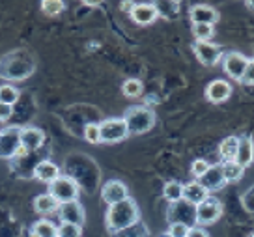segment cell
<instances>
[{
    "label": "cell",
    "mask_w": 254,
    "mask_h": 237,
    "mask_svg": "<svg viewBox=\"0 0 254 237\" xmlns=\"http://www.w3.org/2000/svg\"><path fill=\"white\" fill-rule=\"evenodd\" d=\"M36 71V60L26 51H13L0 58V79L24 80Z\"/></svg>",
    "instance_id": "1"
},
{
    "label": "cell",
    "mask_w": 254,
    "mask_h": 237,
    "mask_svg": "<svg viewBox=\"0 0 254 237\" xmlns=\"http://www.w3.org/2000/svg\"><path fill=\"white\" fill-rule=\"evenodd\" d=\"M138 217H140L138 206H136L135 200L129 196L120 204L109 206L107 215H105V224H107V230L111 234H116L120 230H126L129 226H133L135 222H138Z\"/></svg>",
    "instance_id": "2"
},
{
    "label": "cell",
    "mask_w": 254,
    "mask_h": 237,
    "mask_svg": "<svg viewBox=\"0 0 254 237\" xmlns=\"http://www.w3.org/2000/svg\"><path fill=\"white\" fill-rule=\"evenodd\" d=\"M126 119V125L129 134H142L150 133L151 129L155 127V112L151 111L150 107H144V105H135V107H129L124 114Z\"/></svg>",
    "instance_id": "3"
},
{
    "label": "cell",
    "mask_w": 254,
    "mask_h": 237,
    "mask_svg": "<svg viewBox=\"0 0 254 237\" xmlns=\"http://www.w3.org/2000/svg\"><path fill=\"white\" fill-rule=\"evenodd\" d=\"M49 194L58 204L73 202V200H79V185L71 176H60L53 183H49Z\"/></svg>",
    "instance_id": "4"
},
{
    "label": "cell",
    "mask_w": 254,
    "mask_h": 237,
    "mask_svg": "<svg viewBox=\"0 0 254 237\" xmlns=\"http://www.w3.org/2000/svg\"><path fill=\"white\" fill-rule=\"evenodd\" d=\"M99 134H101V142L105 144H116L126 140L129 136L126 119L124 118H107L99 121Z\"/></svg>",
    "instance_id": "5"
},
{
    "label": "cell",
    "mask_w": 254,
    "mask_h": 237,
    "mask_svg": "<svg viewBox=\"0 0 254 237\" xmlns=\"http://www.w3.org/2000/svg\"><path fill=\"white\" fill-rule=\"evenodd\" d=\"M167 221L168 224L182 222V224H187L189 228H194L196 226V206H192V204L185 202V200L174 202V204H170V207H168Z\"/></svg>",
    "instance_id": "6"
},
{
    "label": "cell",
    "mask_w": 254,
    "mask_h": 237,
    "mask_svg": "<svg viewBox=\"0 0 254 237\" xmlns=\"http://www.w3.org/2000/svg\"><path fill=\"white\" fill-rule=\"evenodd\" d=\"M21 129L23 127H6L0 131V159H13L21 150Z\"/></svg>",
    "instance_id": "7"
},
{
    "label": "cell",
    "mask_w": 254,
    "mask_h": 237,
    "mask_svg": "<svg viewBox=\"0 0 254 237\" xmlns=\"http://www.w3.org/2000/svg\"><path fill=\"white\" fill-rule=\"evenodd\" d=\"M222 215V204L221 200H217L215 196H209L196 206V226H209L221 219Z\"/></svg>",
    "instance_id": "8"
},
{
    "label": "cell",
    "mask_w": 254,
    "mask_h": 237,
    "mask_svg": "<svg viewBox=\"0 0 254 237\" xmlns=\"http://www.w3.org/2000/svg\"><path fill=\"white\" fill-rule=\"evenodd\" d=\"M192 53L198 58V62L206 67H215L222 60V49L209 41H194L192 43Z\"/></svg>",
    "instance_id": "9"
},
{
    "label": "cell",
    "mask_w": 254,
    "mask_h": 237,
    "mask_svg": "<svg viewBox=\"0 0 254 237\" xmlns=\"http://www.w3.org/2000/svg\"><path fill=\"white\" fill-rule=\"evenodd\" d=\"M247 63H249V58L238 51H232V53H226L222 56V69L236 82H241L243 75H245Z\"/></svg>",
    "instance_id": "10"
},
{
    "label": "cell",
    "mask_w": 254,
    "mask_h": 237,
    "mask_svg": "<svg viewBox=\"0 0 254 237\" xmlns=\"http://www.w3.org/2000/svg\"><path fill=\"white\" fill-rule=\"evenodd\" d=\"M58 217L62 222H67V224H75V226H84V221H86V213H84V207L79 200H73V202H65V204H60L58 207Z\"/></svg>",
    "instance_id": "11"
},
{
    "label": "cell",
    "mask_w": 254,
    "mask_h": 237,
    "mask_svg": "<svg viewBox=\"0 0 254 237\" xmlns=\"http://www.w3.org/2000/svg\"><path fill=\"white\" fill-rule=\"evenodd\" d=\"M129 198V189L124 181L120 179H111L101 187V200H103L107 206H114L120 204Z\"/></svg>",
    "instance_id": "12"
},
{
    "label": "cell",
    "mask_w": 254,
    "mask_h": 237,
    "mask_svg": "<svg viewBox=\"0 0 254 237\" xmlns=\"http://www.w3.org/2000/svg\"><path fill=\"white\" fill-rule=\"evenodd\" d=\"M204 95L209 103H226L232 97V84L224 79L211 80L206 86Z\"/></svg>",
    "instance_id": "13"
},
{
    "label": "cell",
    "mask_w": 254,
    "mask_h": 237,
    "mask_svg": "<svg viewBox=\"0 0 254 237\" xmlns=\"http://www.w3.org/2000/svg\"><path fill=\"white\" fill-rule=\"evenodd\" d=\"M131 21L136 24H151L159 19L157 11L153 8V2H135L133 9L129 11Z\"/></svg>",
    "instance_id": "14"
},
{
    "label": "cell",
    "mask_w": 254,
    "mask_h": 237,
    "mask_svg": "<svg viewBox=\"0 0 254 237\" xmlns=\"http://www.w3.org/2000/svg\"><path fill=\"white\" fill-rule=\"evenodd\" d=\"M189 19L192 24H215L219 23V11L207 4H196L189 11Z\"/></svg>",
    "instance_id": "15"
},
{
    "label": "cell",
    "mask_w": 254,
    "mask_h": 237,
    "mask_svg": "<svg viewBox=\"0 0 254 237\" xmlns=\"http://www.w3.org/2000/svg\"><path fill=\"white\" fill-rule=\"evenodd\" d=\"M196 181L207 190V192H215V190L222 189L226 181H224V176H222L221 165H211L207 168V172L204 176H200Z\"/></svg>",
    "instance_id": "16"
},
{
    "label": "cell",
    "mask_w": 254,
    "mask_h": 237,
    "mask_svg": "<svg viewBox=\"0 0 254 237\" xmlns=\"http://www.w3.org/2000/svg\"><path fill=\"white\" fill-rule=\"evenodd\" d=\"M45 142V133L38 127H23L21 129V148L32 153L38 151Z\"/></svg>",
    "instance_id": "17"
},
{
    "label": "cell",
    "mask_w": 254,
    "mask_h": 237,
    "mask_svg": "<svg viewBox=\"0 0 254 237\" xmlns=\"http://www.w3.org/2000/svg\"><path fill=\"white\" fill-rule=\"evenodd\" d=\"M236 163H238L239 166H243V168H249V166L254 163V140H253V136H249V134H241V136H239Z\"/></svg>",
    "instance_id": "18"
},
{
    "label": "cell",
    "mask_w": 254,
    "mask_h": 237,
    "mask_svg": "<svg viewBox=\"0 0 254 237\" xmlns=\"http://www.w3.org/2000/svg\"><path fill=\"white\" fill-rule=\"evenodd\" d=\"M207 196H209V192H207L196 179L183 185V200L192 204V206H200Z\"/></svg>",
    "instance_id": "19"
},
{
    "label": "cell",
    "mask_w": 254,
    "mask_h": 237,
    "mask_svg": "<svg viewBox=\"0 0 254 237\" xmlns=\"http://www.w3.org/2000/svg\"><path fill=\"white\" fill-rule=\"evenodd\" d=\"M60 168L53 163V161H41V163H38L36 165V168H34V178L36 179H40L41 183H53L56 179V178H60Z\"/></svg>",
    "instance_id": "20"
},
{
    "label": "cell",
    "mask_w": 254,
    "mask_h": 237,
    "mask_svg": "<svg viewBox=\"0 0 254 237\" xmlns=\"http://www.w3.org/2000/svg\"><path fill=\"white\" fill-rule=\"evenodd\" d=\"M153 8L157 11L159 17L167 19V21H176L180 17V8H182V2L178 0H159V2H153Z\"/></svg>",
    "instance_id": "21"
},
{
    "label": "cell",
    "mask_w": 254,
    "mask_h": 237,
    "mask_svg": "<svg viewBox=\"0 0 254 237\" xmlns=\"http://www.w3.org/2000/svg\"><path fill=\"white\" fill-rule=\"evenodd\" d=\"M58 207H60V204H58L49 192H43V194L34 198V211H36V213H40V215L55 213V211H58Z\"/></svg>",
    "instance_id": "22"
},
{
    "label": "cell",
    "mask_w": 254,
    "mask_h": 237,
    "mask_svg": "<svg viewBox=\"0 0 254 237\" xmlns=\"http://www.w3.org/2000/svg\"><path fill=\"white\" fill-rule=\"evenodd\" d=\"M239 136H226L219 146V153H221L222 163H230L236 161V153H238Z\"/></svg>",
    "instance_id": "23"
},
{
    "label": "cell",
    "mask_w": 254,
    "mask_h": 237,
    "mask_svg": "<svg viewBox=\"0 0 254 237\" xmlns=\"http://www.w3.org/2000/svg\"><path fill=\"white\" fill-rule=\"evenodd\" d=\"M222 176H224V181L226 183H238L243 174H245V168L239 166L236 161H230V163H222Z\"/></svg>",
    "instance_id": "24"
},
{
    "label": "cell",
    "mask_w": 254,
    "mask_h": 237,
    "mask_svg": "<svg viewBox=\"0 0 254 237\" xmlns=\"http://www.w3.org/2000/svg\"><path fill=\"white\" fill-rule=\"evenodd\" d=\"M163 196L168 200V204H174L183 200V183L180 181H167L163 187Z\"/></svg>",
    "instance_id": "25"
},
{
    "label": "cell",
    "mask_w": 254,
    "mask_h": 237,
    "mask_svg": "<svg viewBox=\"0 0 254 237\" xmlns=\"http://www.w3.org/2000/svg\"><path fill=\"white\" fill-rule=\"evenodd\" d=\"M112 237H150V230H148V226L144 222L138 221L133 226H129V228L112 234Z\"/></svg>",
    "instance_id": "26"
},
{
    "label": "cell",
    "mask_w": 254,
    "mask_h": 237,
    "mask_svg": "<svg viewBox=\"0 0 254 237\" xmlns=\"http://www.w3.org/2000/svg\"><path fill=\"white\" fill-rule=\"evenodd\" d=\"M32 232L38 234L40 237H58V226L53 224L51 221H47V219H41V221L34 222Z\"/></svg>",
    "instance_id": "27"
},
{
    "label": "cell",
    "mask_w": 254,
    "mask_h": 237,
    "mask_svg": "<svg viewBox=\"0 0 254 237\" xmlns=\"http://www.w3.org/2000/svg\"><path fill=\"white\" fill-rule=\"evenodd\" d=\"M142 92H144V86L138 79H127L122 84V94L126 95L127 99H136V97L142 95Z\"/></svg>",
    "instance_id": "28"
},
{
    "label": "cell",
    "mask_w": 254,
    "mask_h": 237,
    "mask_svg": "<svg viewBox=\"0 0 254 237\" xmlns=\"http://www.w3.org/2000/svg\"><path fill=\"white\" fill-rule=\"evenodd\" d=\"M19 95H21L19 90L15 86H11V84H2L0 86V103L13 107L19 101Z\"/></svg>",
    "instance_id": "29"
},
{
    "label": "cell",
    "mask_w": 254,
    "mask_h": 237,
    "mask_svg": "<svg viewBox=\"0 0 254 237\" xmlns=\"http://www.w3.org/2000/svg\"><path fill=\"white\" fill-rule=\"evenodd\" d=\"M215 34V26L211 24H192V36L196 41H209Z\"/></svg>",
    "instance_id": "30"
},
{
    "label": "cell",
    "mask_w": 254,
    "mask_h": 237,
    "mask_svg": "<svg viewBox=\"0 0 254 237\" xmlns=\"http://www.w3.org/2000/svg\"><path fill=\"white\" fill-rule=\"evenodd\" d=\"M64 8H65V4H64L62 0H43L41 2V11L45 13V15H60L64 11Z\"/></svg>",
    "instance_id": "31"
},
{
    "label": "cell",
    "mask_w": 254,
    "mask_h": 237,
    "mask_svg": "<svg viewBox=\"0 0 254 237\" xmlns=\"http://www.w3.org/2000/svg\"><path fill=\"white\" fill-rule=\"evenodd\" d=\"M82 136L88 144H99L101 142V134H99V123H94L90 121L84 125V131H82Z\"/></svg>",
    "instance_id": "32"
},
{
    "label": "cell",
    "mask_w": 254,
    "mask_h": 237,
    "mask_svg": "<svg viewBox=\"0 0 254 237\" xmlns=\"http://www.w3.org/2000/svg\"><path fill=\"white\" fill-rule=\"evenodd\" d=\"M58 237H82V228L75 226V224H67L62 222L58 226Z\"/></svg>",
    "instance_id": "33"
},
{
    "label": "cell",
    "mask_w": 254,
    "mask_h": 237,
    "mask_svg": "<svg viewBox=\"0 0 254 237\" xmlns=\"http://www.w3.org/2000/svg\"><path fill=\"white\" fill-rule=\"evenodd\" d=\"M209 166L211 165L207 163L206 159H194V161H192V165H190V174L194 176V179H198L200 176L206 174Z\"/></svg>",
    "instance_id": "34"
},
{
    "label": "cell",
    "mask_w": 254,
    "mask_h": 237,
    "mask_svg": "<svg viewBox=\"0 0 254 237\" xmlns=\"http://www.w3.org/2000/svg\"><path fill=\"white\" fill-rule=\"evenodd\" d=\"M190 228L187 224H182V222H174V224H168L167 234L170 237H187L189 236Z\"/></svg>",
    "instance_id": "35"
},
{
    "label": "cell",
    "mask_w": 254,
    "mask_h": 237,
    "mask_svg": "<svg viewBox=\"0 0 254 237\" xmlns=\"http://www.w3.org/2000/svg\"><path fill=\"white\" fill-rule=\"evenodd\" d=\"M241 84H245V86H254V58H249L245 75H243V79H241Z\"/></svg>",
    "instance_id": "36"
},
{
    "label": "cell",
    "mask_w": 254,
    "mask_h": 237,
    "mask_svg": "<svg viewBox=\"0 0 254 237\" xmlns=\"http://www.w3.org/2000/svg\"><path fill=\"white\" fill-rule=\"evenodd\" d=\"M11 114H13V107L0 103V121H8L11 118Z\"/></svg>",
    "instance_id": "37"
},
{
    "label": "cell",
    "mask_w": 254,
    "mask_h": 237,
    "mask_svg": "<svg viewBox=\"0 0 254 237\" xmlns=\"http://www.w3.org/2000/svg\"><path fill=\"white\" fill-rule=\"evenodd\" d=\"M187 237H209V234H207L202 226H194V228H190L189 236Z\"/></svg>",
    "instance_id": "38"
},
{
    "label": "cell",
    "mask_w": 254,
    "mask_h": 237,
    "mask_svg": "<svg viewBox=\"0 0 254 237\" xmlns=\"http://www.w3.org/2000/svg\"><path fill=\"white\" fill-rule=\"evenodd\" d=\"M133 6H135V2H122V4H120V8L124 9V11H127V13L133 9Z\"/></svg>",
    "instance_id": "39"
},
{
    "label": "cell",
    "mask_w": 254,
    "mask_h": 237,
    "mask_svg": "<svg viewBox=\"0 0 254 237\" xmlns=\"http://www.w3.org/2000/svg\"><path fill=\"white\" fill-rule=\"evenodd\" d=\"M84 6H90V8H97L99 6V2H82Z\"/></svg>",
    "instance_id": "40"
},
{
    "label": "cell",
    "mask_w": 254,
    "mask_h": 237,
    "mask_svg": "<svg viewBox=\"0 0 254 237\" xmlns=\"http://www.w3.org/2000/svg\"><path fill=\"white\" fill-rule=\"evenodd\" d=\"M245 6H247V8H249V9H251V11H253V13H254V0H251V2H245Z\"/></svg>",
    "instance_id": "41"
},
{
    "label": "cell",
    "mask_w": 254,
    "mask_h": 237,
    "mask_svg": "<svg viewBox=\"0 0 254 237\" xmlns=\"http://www.w3.org/2000/svg\"><path fill=\"white\" fill-rule=\"evenodd\" d=\"M28 237H40V236H38V234H34V232L30 230V234H28Z\"/></svg>",
    "instance_id": "42"
},
{
    "label": "cell",
    "mask_w": 254,
    "mask_h": 237,
    "mask_svg": "<svg viewBox=\"0 0 254 237\" xmlns=\"http://www.w3.org/2000/svg\"><path fill=\"white\" fill-rule=\"evenodd\" d=\"M161 237H170V236H168V234H163V236H161Z\"/></svg>",
    "instance_id": "43"
},
{
    "label": "cell",
    "mask_w": 254,
    "mask_h": 237,
    "mask_svg": "<svg viewBox=\"0 0 254 237\" xmlns=\"http://www.w3.org/2000/svg\"><path fill=\"white\" fill-rule=\"evenodd\" d=\"M251 237H254V234H251Z\"/></svg>",
    "instance_id": "44"
}]
</instances>
